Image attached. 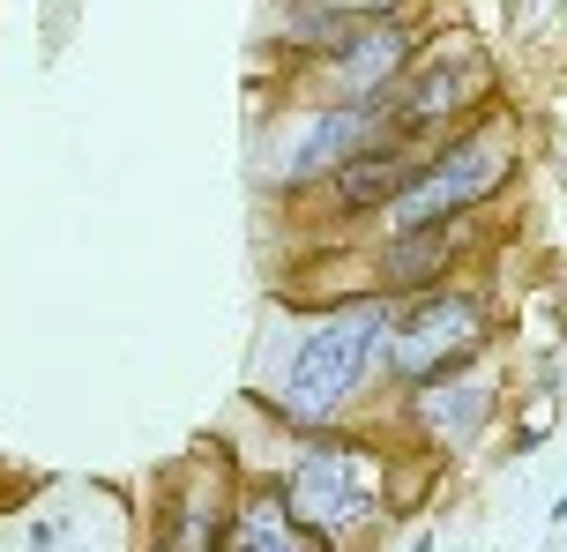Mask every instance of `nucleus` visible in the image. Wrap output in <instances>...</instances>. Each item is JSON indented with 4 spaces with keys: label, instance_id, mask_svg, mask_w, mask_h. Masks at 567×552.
<instances>
[{
    "label": "nucleus",
    "instance_id": "f257e3e1",
    "mask_svg": "<svg viewBox=\"0 0 567 552\" xmlns=\"http://www.w3.org/2000/svg\"><path fill=\"white\" fill-rule=\"evenodd\" d=\"M389 314L396 306L381 291L367 306H337V314H321L307 329V344L291 351V366H284V388L269 396L291 434H321V426H337L343 410L367 396L373 366L389 351Z\"/></svg>",
    "mask_w": 567,
    "mask_h": 552
},
{
    "label": "nucleus",
    "instance_id": "f03ea898",
    "mask_svg": "<svg viewBox=\"0 0 567 552\" xmlns=\"http://www.w3.org/2000/svg\"><path fill=\"white\" fill-rule=\"evenodd\" d=\"M284 500L307 515L313 530H329V538H351V530L367 523V515H389V456H373L367 440L351 434H307L299 448V464L277 478Z\"/></svg>",
    "mask_w": 567,
    "mask_h": 552
},
{
    "label": "nucleus",
    "instance_id": "7ed1b4c3",
    "mask_svg": "<svg viewBox=\"0 0 567 552\" xmlns=\"http://www.w3.org/2000/svg\"><path fill=\"white\" fill-rule=\"evenodd\" d=\"M485 344H493V306L463 284H433V291H411L389 314V351L381 358H389L396 388H419L433 374H455V366L485 358Z\"/></svg>",
    "mask_w": 567,
    "mask_h": 552
},
{
    "label": "nucleus",
    "instance_id": "20e7f679",
    "mask_svg": "<svg viewBox=\"0 0 567 552\" xmlns=\"http://www.w3.org/2000/svg\"><path fill=\"white\" fill-rule=\"evenodd\" d=\"M508 179H515L508 135H455V143L425 149L419 179H411L381 217H389V232H411V225H433V217H471V209H485Z\"/></svg>",
    "mask_w": 567,
    "mask_h": 552
},
{
    "label": "nucleus",
    "instance_id": "39448f33",
    "mask_svg": "<svg viewBox=\"0 0 567 552\" xmlns=\"http://www.w3.org/2000/svg\"><path fill=\"white\" fill-rule=\"evenodd\" d=\"M373 143H396L389 135V113H381V97H351V105H307V113H291L269 135V157H261V179L269 187H313V179H329L343 157H359Z\"/></svg>",
    "mask_w": 567,
    "mask_h": 552
},
{
    "label": "nucleus",
    "instance_id": "423d86ee",
    "mask_svg": "<svg viewBox=\"0 0 567 552\" xmlns=\"http://www.w3.org/2000/svg\"><path fill=\"white\" fill-rule=\"evenodd\" d=\"M419 60V30L403 15H367L329 60H307L313 105H351V97H381L389 83H403V67Z\"/></svg>",
    "mask_w": 567,
    "mask_h": 552
},
{
    "label": "nucleus",
    "instance_id": "0eeeda50",
    "mask_svg": "<svg viewBox=\"0 0 567 552\" xmlns=\"http://www.w3.org/2000/svg\"><path fill=\"white\" fill-rule=\"evenodd\" d=\"M478 97H485V60L471 45H449V53L425 60V67H403V83L381 90V113H389V135L396 143H419L433 127L463 119Z\"/></svg>",
    "mask_w": 567,
    "mask_h": 552
},
{
    "label": "nucleus",
    "instance_id": "6e6552de",
    "mask_svg": "<svg viewBox=\"0 0 567 552\" xmlns=\"http://www.w3.org/2000/svg\"><path fill=\"white\" fill-rule=\"evenodd\" d=\"M493 410H501V381L485 374L478 358L455 366V374H433L419 388H403V418H411L419 448H433V456H463L493 426Z\"/></svg>",
    "mask_w": 567,
    "mask_h": 552
},
{
    "label": "nucleus",
    "instance_id": "1a4fd4ad",
    "mask_svg": "<svg viewBox=\"0 0 567 552\" xmlns=\"http://www.w3.org/2000/svg\"><path fill=\"white\" fill-rule=\"evenodd\" d=\"M455 254H471V217H433V225H411V232H389L381 247V291L389 299H411V291L449 284Z\"/></svg>",
    "mask_w": 567,
    "mask_h": 552
},
{
    "label": "nucleus",
    "instance_id": "9d476101",
    "mask_svg": "<svg viewBox=\"0 0 567 552\" xmlns=\"http://www.w3.org/2000/svg\"><path fill=\"white\" fill-rule=\"evenodd\" d=\"M419 165H425L419 143H373V149L343 157L337 173H329V202H337L343 217H381V209L419 179Z\"/></svg>",
    "mask_w": 567,
    "mask_h": 552
},
{
    "label": "nucleus",
    "instance_id": "9b49d317",
    "mask_svg": "<svg viewBox=\"0 0 567 552\" xmlns=\"http://www.w3.org/2000/svg\"><path fill=\"white\" fill-rule=\"evenodd\" d=\"M217 552H337V538L313 530L307 515L284 500V486H269V493H247L239 508H231L225 545Z\"/></svg>",
    "mask_w": 567,
    "mask_h": 552
},
{
    "label": "nucleus",
    "instance_id": "f8f14e48",
    "mask_svg": "<svg viewBox=\"0 0 567 552\" xmlns=\"http://www.w3.org/2000/svg\"><path fill=\"white\" fill-rule=\"evenodd\" d=\"M425 493H433V464H411V470L389 464V515H396V523H403V515H419Z\"/></svg>",
    "mask_w": 567,
    "mask_h": 552
},
{
    "label": "nucleus",
    "instance_id": "ddd939ff",
    "mask_svg": "<svg viewBox=\"0 0 567 552\" xmlns=\"http://www.w3.org/2000/svg\"><path fill=\"white\" fill-rule=\"evenodd\" d=\"M329 8H343V15H403L411 0H329Z\"/></svg>",
    "mask_w": 567,
    "mask_h": 552
}]
</instances>
